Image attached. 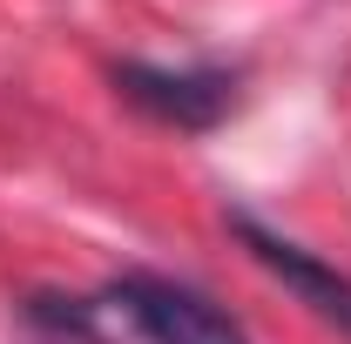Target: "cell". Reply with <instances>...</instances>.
Instances as JSON below:
<instances>
[{"label": "cell", "instance_id": "obj_1", "mask_svg": "<svg viewBox=\"0 0 351 344\" xmlns=\"http://www.w3.org/2000/svg\"><path fill=\"white\" fill-rule=\"evenodd\" d=\"M21 317L41 344H250L210 291L162 270H122L95 291H34Z\"/></svg>", "mask_w": 351, "mask_h": 344}, {"label": "cell", "instance_id": "obj_2", "mask_svg": "<svg viewBox=\"0 0 351 344\" xmlns=\"http://www.w3.org/2000/svg\"><path fill=\"white\" fill-rule=\"evenodd\" d=\"M122 101H135L142 115H156L162 129H182V135H210L237 108V75L230 68H169V61H115L108 68Z\"/></svg>", "mask_w": 351, "mask_h": 344}, {"label": "cell", "instance_id": "obj_3", "mask_svg": "<svg viewBox=\"0 0 351 344\" xmlns=\"http://www.w3.org/2000/svg\"><path fill=\"white\" fill-rule=\"evenodd\" d=\"M223 223H230V236L243 243V257L257 263L263 277H277L317 324H331V331H345V338H351V270L324 263L317 250H304V243H291L284 230H270V223L250 216V210H230Z\"/></svg>", "mask_w": 351, "mask_h": 344}]
</instances>
